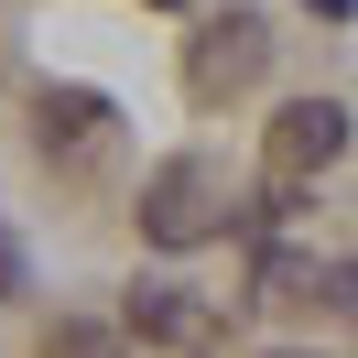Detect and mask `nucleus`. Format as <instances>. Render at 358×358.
<instances>
[{
	"label": "nucleus",
	"instance_id": "obj_1",
	"mask_svg": "<svg viewBox=\"0 0 358 358\" xmlns=\"http://www.w3.org/2000/svg\"><path fill=\"white\" fill-rule=\"evenodd\" d=\"M141 239H152V250L217 239V174H206V163H163V174L141 185Z\"/></svg>",
	"mask_w": 358,
	"mask_h": 358
},
{
	"label": "nucleus",
	"instance_id": "obj_2",
	"mask_svg": "<svg viewBox=\"0 0 358 358\" xmlns=\"http://www.w3.org/2000/svg\"><path fill=\"white\" fill-rule=\"evenodd\" d=\"M336 152H348V109H336V98H293V109H271V141H261L271 185H304V174H326Z\"/></svg>",
	"mask_w": 358,
	"mask_h": 358
},
{
	"label": "nucleus",
	"instance_id": "obj_3",
	"mask_svg": "<svg viewBox=\"0 0 358 358\" xmlns=\"http://www.w3.org/2000/svg\"><path fill=\"white\" fill-rule=\"evenodd\" d=\"M261 66H271V22H261V11H228V22H206V33H196L185 87H196V98H239Z\"/></svg>",
	"mask_w": 358,
	"mask_h": 358
},
{
	"label": "nucleus",
	"instance_id": "obj_4",
	"mask_svg": "<svg viewBox=\"0 0 358 358\" xmlns=\"http://www.w3.org/2000/svg\"><path fill=\"white\" fill-rule=\"evenodd\" d=\"M98 120H109V109H98L87 87H44L33 131H44V152H87V141H98Z\"/></svg>",
	"mask_w": 358,
	"mask_h": 358
},
{
	"label": "nucleus",
	"instance_id": "obj_5",
	"mask_svg": "<svg viewBox=\"0 0 358 358\" xmlns=\"http://www.w3.org/2000/svg\"><path fill=\"white\" fill-rule=\"evenodd\" d=\"M131 336L141 348H185V336H196V304H185L174 282H141L131 293Z\"/></svg>",
	"mask_w": 358,
	"mask_h": 358
},
{
	"label": "nucleus",
	"instance_id": "obj_6",
	"mask_svg": "<svg viewBox=\"0 0 358 358\" xmlns=\"http://www.w3.org/2000/svg\"><path fill=\"white\" fill-rule=\"evenodd\" d=\"M44 358H120V336H109V326H55Z\"/></svg>",
	"mask_w": 358,
	"mask_h": 358
},
{
	"label": "nucleus",
	"instance_id": "obj_7",
	"mask_svg": "<svg viewBox=\"0 0 358 358\" xmlns=\"http://www.w3.org/2000/svg\"><path fill=\"white\" fill-rule=\"evenodd\" d=\"M304 293H315L304 261H261V304H304Z\"/></svg>",
	"mask_w": 358,
	"mask_h": 358
},
{
	"label": "nucleus",
	"instance_id": "obj_8",
	"mask_svg": "<svg viewBox=\"0 0 358 358\" xmlns=\"http://www.w3.org/2000/svg\"><path fill=\"white\" fill-rule=\"evenodd\" d=\"M326 304H336V315L358 326V261H336V271H326Z\"/></svg>",
	"mask_w": 358,
	"mask_h": 358
},
{
	"label": "nucleus",
	"instance_id": "obj_9",
	"mask_svg": "<svg viewBox=\"0 0 358 358\" xmlns=\"http://www.w3.org/2000/svg\"><path fill=\"white\" fill-rule=\"evenodd\" d=\"M11 293H22V239L0 228V304H11Z\"/></svg>",
	"mask_w": 358,
	"mask_h": 358
},
{
	"label": "nucleus",
	"instance_id": "obj_10",
	"mask_svg": "<svg viewBox=\"0 0 358 358\" xmlns=\"http://www.w3.org/2000/svg\"><path fill=\"white\" fill-rule=\"evenodd\" d=\"M152 11H185V0H152Z\"/></svg>",
	"mask_w": 358,
	"mask_h": 358
},
{
	"label": "nucleus",
	"instance_id": "obj_11",
	"mask_svg": "<svg viewBox=\"0 0 358 358\" xmlns=\"http://www.w3.org/2000/svg\"><path fill=\"white\" fill-rule=\"evenodd\" d=\"M282 358H304V348H282Z\"/></svg>",
	"mask_w": 358,
	"mask_h": 358
}]
</instances>
